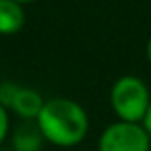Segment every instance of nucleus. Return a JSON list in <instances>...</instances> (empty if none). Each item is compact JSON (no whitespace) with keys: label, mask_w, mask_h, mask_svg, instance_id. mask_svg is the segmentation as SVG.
<instances>
[{"label":"nucleus","mask_w":151,"mask_h":151,"mask_svg":"<svg viewBox=\"0 0 151 151\" xmlns=\"http://www.w3.org/2000/svg\"><path fill=\"white\" fill-rule=\"evenodd\" d=\"M10 138L14 151H42L46 144L37 121H25L10 134Z\"/></svg>","instance_id":"nucleus-5"},{"label":"nucleus","mask_w":151,"mask_h":151,"mask_svg":"<svg viewBox=\"0 0 151 151\" xmlns=\"http://www.w3.org/2000/svg\"><path fill=\"white\" fill-rule=\"evenodd\" d=\"M37 124L46 144L55 147L71 149L86 140L90 130V119L86 109L71 98H52L46 100Z\"/></svg>","instance_id":"nucleus-1"},{"label":"nucleus","mask_w":151,"mask_h":151,"mask_svg":"<svg viewBox=\"0 0 151 151\" xmlns=\"http://www.w3.org/2000/svg\"><path fill=\"white\" fill-rule=\"evenodd\" d=\"M15 2H19V4L25 6V4H33V2H37V0H15Z\"/></svg>","instance_id":"nucleus-11"},{"label":"nucleus","mask_w":151,"mask_h":151,"mask_svg":"<svg viewBox=\"0 0 151 151\" xmlns=\"http://www.w3.org/2000/svg\"><path fill=\"white\" fill-rule=\"evenodd\" d=\"M27 15L23 10V4L15 0H0V35L12 37L17 35L25 27Z\"/></svg>","instance_id":"nucleus-6"},{"label":"nucleus","mask_w":151,"mask_h":151,"mask_svg":"<svg viewBox=\"0 0 151 151\" xmlns=\"http://www.w3.org/2000/svg\"><path fill=\"white\" fill-rule=\"evenodd\" d=\"M109 103L117 119L142 122L151 103L149 86L136 75H122L111 86Z\"/></svg>","instance_id":"nucleus-2"},{"label":"nucleus","mask_w":151,"mask_h":151,"mask_svg":"<svg viewBox=\"0 0 151 151\" xmlns=\"http://www.w3.org/2000/svg\"><path fill=\"white\" fill-rule=\"evenodd\" d=\"M44 103H46V100L42 98V94L38 90L19 84L17 92H15V98L10 105V111L15 113L19 119H23V121H37Z\"/></svg>","instance_id":"nucleus-4"},{"label":"nucleus","mask_w":151,"mask_h":151,"mask_svg":"<svg viewBox=\"0 0 151 151\" xmlns=\"http://www.w3.org/2000/svg\"><path fill=\"white\" fill-rule=\"evenodd\" d=\"M145 58H147V61L151 65V37L147 38V44H145Z\"/></svg>","instance_id":"nucleus-10"},{"label":"nucleus","mask_w":151,"mask_h":151,"mask_svg":"<svg viewBox=\"0 0 151 151\" xmlns=\"http://www.w3.org/2000/svg\"><path fill=\"white\" fill-rule=\"evenodd\" d=\"M151 136L142 122L121 121L107 124L98 138V151H149Z\"/></svg>","instance_id":"nucleus-3"},{"label":"nucleus","mask_w":151,"mask_h":151,"mask_svg":"<svg viewBox=\"0 0 151 151\" xmlns=\"http://www.w3.org/2000/svg\"><path fill=\"white\" fill-rule=\"evenodd\" d=\"M17 88H19L17 82H12V81L0 82V103H2L4 107L10 109V105H12V101H14V98H15Z\"/></svg>","instance_id":"nucleus-7"},{"label":"nucleus","mask_w":151,"mask_h":151,"mask_svg":"<svg viewBox=\"0 0 151 151\" xmlns=\"http://www.w3.org/2000/svg\"><path fill=\"white\" fill-rule=\"evenodd\" d=\"M10 130H12V122H10V109L4 107L0 103V145L6 142V138L10 136Z\"/></svg>","instance_id":"nucleus-8"},{"label":"nucleus","mask_w":151,"mask_h":151,"mask_svg":"<svg viewBox=\"0 0 151 151\" xmlns=\"http://www.w3.org/2000/svg\"><path fill=\"white\" fill-rule=\"evenodd\" d=\"M142 124L145 126V130H147L149 136H151V103H149V107H147V113H145V117H144V121H142Z\"/></svg>","instance_id":"nucleus-9"}]
</instances>
